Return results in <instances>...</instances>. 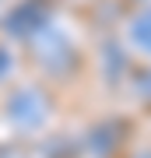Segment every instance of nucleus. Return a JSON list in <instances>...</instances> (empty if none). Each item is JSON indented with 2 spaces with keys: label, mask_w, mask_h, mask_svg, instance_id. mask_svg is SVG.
I'll list each match as a JSON object with an SVG mask.
<instances>
[{
  "label": "nucleus",
  "mask_w": 151,
  "mask_h": 158,
  "mask_svg": "<svg viewBox=\"0 0 151 158\" xmlns=\"http://www.w3.org/2000/svg\"><path fill=\"white\" fill-rule=\"evenodd\" d=\"M141 158H151V155H141Z\"/></svg>",
  "instance_id": "nucleus-3"
},
{
  "label": "nucleus",
  "mask_w": 151,
  "mask_h": 158,
  "mask_svg": "<svg viewBox=\"0 0 151 158\" xmlns=\"http://www.w3.org/2000/svg\"><path fill=\"white\" fill-rule=\"evenodd\" d=\"M137 4H148V0H137Z\"/></svg>",
  "instance_id": "nucleus-2"
},
{
  "label": "nucleus",
  "mask_w": 151,
  "mask_h": 158,
  "mask_svg": "<svg viewBox=\"0 0 151 158\" xmlns=\"http://www.w3.org/2000/svg\"><path fill=\"white\" fill-rule=\"evenodd\" d=\"M130 42H134L144 56H151V4H144L134 18H130Z\"/></svg>",
  "instance_id": "nucleus-1"
}]
</instances>
